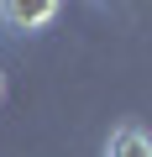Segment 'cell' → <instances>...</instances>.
Returning <instances> with one entry per match:
<instances>
[{"instance_id": "cell-1", "label": "cell", "mask_w": 152, "mask_h": 157, "mask_svg": "<svg viewBox=\"0 0 152 157\" xmlns=\"http://www.w3.org/2000/svg\"><path fill=\"white\" fill-rule=\"evenodd\" d=\"M58 16L53 0H0V21L6 26H21V32H37Z\"/></svg>"}, {"instance_id": "cell-2", "label": "cell", "mask_w": 152, "mask_h": 157, "mask_svg": "<svg viewBox=\"0 0 152 157\" xmlns=\"http://www.w3.org/2000/svg\"><path fill=\"white\" fill-rule=\"evenodd\" d=\"M105 157H152V141H147V131H142V126H115V131H110Z\"/></svg>"}, {"instance_id": "cell-3", "label": "cell", "mask_w": 152, "mask_h": 157, "mask_svg": "<svg viewBox=\"0 0 152 157\" xmlns=\"http://www.w3.org/2000/svg\"><path fill=\"white\" fill-rule=\"evenodd\" d=\"M0 94H6V73H0Z\"/></svg>"}]
</instances>
